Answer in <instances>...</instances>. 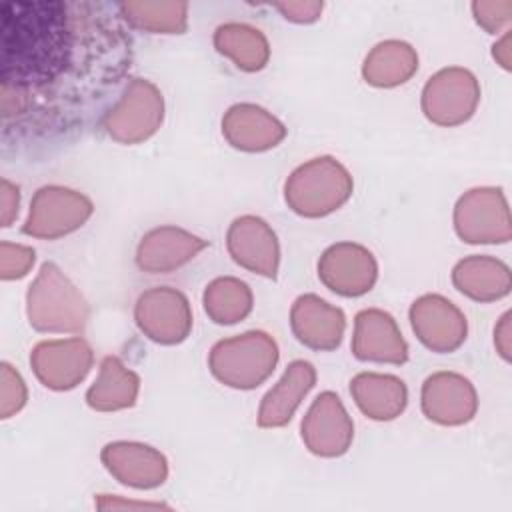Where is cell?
<instances>
[{
    "mask_svg": "<svg viewBox=\"0 0 512 512\" xmlns=\"http://www.w3.org/2000/svg\"><path fill=\"white\" fill-rule=\"evenodd\" d=\"M64 2L2 6V86L28 96L66 76L74 64L76 26Z\"/></svg>",
    "mask_w": 512,
    "mask_h": 512,
    "instance_id": "1",
    "label": "cell"
},
{
    "mask_svg": "<svg viewBox=\"0 0 512 512\" xmlns=\"http://www.w3.org/2000/svg\"><path fill=\"white\" fill-rule=\"evenodd\" d=\"M26 316L38 332L76 334L84 330L90 310L70 278L54 262H44L28 286Z\"/></svg>",
    "mask_w": 512,
    "mask_h": 512,
    "instance_id": "2",
    "label": "cell"
},
{
    "mask_svg": "<svg viewBox=\"0 0 512 512\" xmlns=\"http://www.w3.org/2000/svg\"><path fill=\"white\" fill-rule=\"evenodd\" d=\"M350 172L332 156H318L300 164L284 184V200L304 218H322L338 210L352 196Z\"/></svg>",
    "mask_w": 512,
    "mask_h": 512,
    "instance_id": "3",
    "label": "cell"
},
{
    "mask_svg": "<svg viewBox=\"0 0 512 512\" xmlns=\"http://www.w3.org/2000/svg\"><path fill=\"white\" fill-rule=\"evenodd\" d=\"M278 344L262 330L218 340L208 356L212 376L224 386L252 390L270 378L278 364Z\"/></svg>",
    "mask_w": 512,
    "mask_h": 512,
    "instance_id": "4",
    "label": "cell"
},
{
    "mask_svg": "<svg viewBox=\"0 0 512 512\" xmlns=\"http://www.w3.org/2000/svg\"><path fill=\"white\" fill-rule=\"evenodd\" d=\"M164 120L162 92L146 78H134L102 118L106 134L118 144H140L154 136Z\"/></svg>",
    "mask_w": 512,
    "mask_h": 512,
    "instance_id": "5",
    "label": "cell"
},
{
    "mask_svg": "<svg viewBox=\"0 0 512 512\" xmlns=\"http://www.w3.org/2000/svg\"><path fill=\"white\" fill-rule=\"evenodd\" d=\"M94 206L88 196L64 186H42L30 202L22 232L40 240H58L82 228Z\"/></svg>",
    "mask_w": 512,
    "mask_h": 512,
    "instance_id": "6",
    "label": "cell"
},
{
    "mask_svg": "<svg viewBox=\"0 0 512 512\" xmlns=\"http://www.w3.org/2000/svg\"><path fill=\"white\" fill-rule=\"evenodd\" d=\"M480 102V84L476 76L460 66L438 70L428 78L422 90V112L438 126L464 124L476 112Z\"/></svg>",
    "mask_w": 512,
    "mask_h": 512,
    "instance_id": "7",
    "label": "cell"
},
{
    "mask_svg": "<svg viewBox=\"0 0 512 512\" xmlns=\"http://www.w3.org/2000/svg\"><path fill=\"white\" fill-rule=\"evenodd\" d=\"M454 230L468 244H502L512 236L508 202L500 188H472L454 206Z\"/></svg>",
    "mask_w": 512,
    "mask_h": 512,
    "instance_id": "8",
    "label": "cell"
},
{
    "mask_svg": "<svg viewBox=\"0 0 512 512\" xmlns=\"http://www.w3.org/2000/svg\"><path fill=\"white\" fill-rule=\"evenodd\" d=\"M134 320L146 338L156 344L172 346L188 338L192 330V308L180 290L154 286L138 296Z\"/></svg>",
    "mask_w": 512,
    "mask_h": 512,
    "instance_id": "9",
    "label": "cell"
},
{
    "mask_svg": "<svg viewBox=\"0 0 512 512\" xmlns=\"http://www.w3.org/2000/svg\"><path fill=\"white\" fill-rule=\"evenodd\" d=\"M92 362L94 352L80 336L42 340L30 352L34 376L42 386L56 392L76 388L90 372Z\"/></svg>",
    "mask_w": 512,
    "mask_h": 512,
    "instance_id": "10",
    "label": "cell"
},
{
    "mask_svg": "<svg viewBox=\"0 0 512 512\" xmlns=\"http://www.w3.org/2000/svg\"><path fill=\"white\" fill-rule=\"evenodd\" d=\"M318 278L334 294L356 298L376 284L378 264L368 248L356 242H338L322 252Z\"/></svg>",
    "mask_w": 512,
    "mask_h": 512,
    "instance_id": "11",
    "label": "cell"
},
{
    "mask_svg": "<svg viewBox=\"0 0 512 512\" xmlns=\"http://www.w3.org/2000/svg\"><path fill=\"white\" fill-rule=\"evenodd\" d=\"M302 442L322 458H338L348 452L354 438V424L342 400L334 392H322L300 424Z\"/></svg>",
    "mask_w": 512,
    "mask_h": 512,
    "instance_id": "12",
    "label": "cell"
},
{
    "mask_svg": "<svg viewBox=\"0 0 512 512\" xmlns=\"http://www.w3.org/2000/svg\"><path fill=\"white\" fill-rule=\"evenodd\" d=\"M408 316L416 338L432 352H454L466 340V316L440 294H424L414 300Z\"/></svg>",
    "mask_w": 512,
    "mask_h": 512,
    "instance_id": "13",
    "label": "cell"
},
{
    "mask_svg": "<svg viewBox=\"0 0 512 512\" xmlns=\"http://www.w3.org/2000/svg\"><path fill=\"white\" fill-rule=\"evenodd\" d=\"M226 248L232 260L266 278H276L280 266V244L276 232L260 216H240L226 232Z\"/></svg>",
    "mask_w": 512,
    "mask_h": 512,
    "instance_id": "14",
    "label": "cell"
},
{
    "mask_svg": "<svg viewBox=\"0 0 512 512\" xmlns=\"http://www.w3.org/2000/svg\"><path fill=\"white\" fill-rule=\"evenodd\" d=\"M422 412L440 426H462L478 410V394L468 378L456 372H436L422 384Z\"/></svg>",
    "mask_w": 512,
    "mask_h": 512,
    "instance_id": "15",
    "label": "cell"
},
{
    "mask_svg": "<svg viewBox=\"0 0 512 512\" xmlns=\"http://www.w3.org/2000/svg\"><path fill=\"white\" fill-rule=\"evenodd\" d=\"M100 460L120 484L130 488L152 490L168 478L166 456L142 442H110L102 448Z\"/></svg>",
    "mask_w": 512,
    "mask_h": 512,
    "instance_id": "16",
    "label": "cell"
},
{
    "mask_svg": "<svg viewBox=\"0 0 512 512\" xmlns=\"http://www.w3.org/2000/svg\"><path fill=\"white\" fill-rule=\"evenodd\" d=\"M352 354L362 362L404 364L408 360V344L388 312L366 308L354 318Z\"/></svg>",
    "mask_w": 512,
    "mask_h": 512,
    "instance_id": "17",
    "label": "cell"
},
{
    "mask_svg": "<svg viewBox=\"0 0 512 512\" xmlns=\"http://www.w3.org/2000/svg\"><path fill=\"white\" fill-rule=\"evenodd\" d=\"M208 240L176 228L160 226L146 232L136 248V266L148 274H168L196 258Z\"/></svg>",
    "mask_w": 512,
    "mask_h": 512,
    "instance_id": "18",
    "label": "cell"
},
{
    "mask_svg": "<svg viewBox=\"0 0 512 512\" xmlns=\"http://www.w3.org/2000/svg\"><path fill=\"white\" fill-rule=\"evenodd\" d=\"M290 326L300 344L328 352L340 346L346 330V316L340 308L328 304L320 296L302 294L292 304Z\"/></svg>",
    "mask_w": 512,
    "mask_h": 512,
    "instance_id": "19",
    "label": "cell"
},
{
    "mask_svg": "<svg viewBox=\"0 0 512 512\" xmlns=\"http://www.w3.org/2000/svg\"><path fill=\"white\" fill-rule=\"evenodd\" d=\"M222 136L242 152H266L286 138V126L256 104H234L222 116Z\"/></svg>",
    "mask_w": 512,
    "mask_h": 512,
    "instance_id": "20",
    "label": "cell"
},
{
    "mask_svg": "<svg viewBox=\"0 0 512 512\" xmlns=\"http://www.w3.org/2000/svg\"><path fill=\"white\" fill-rule=\"evenodd\" d=\"M316 384V368L306 360H294L288 364L282 378L274 388L266 392L258 408L260 428H282L286 426L300 402Z\"/></svg>",
    "mask_w": 512,
    "mask_h": 512,
    "instance_id": "21",
    "label": "cell"
},
{
    "mask_svg": "<svg viewBox=\"0 0 512 512\" xmlns=\"http://www.w3.org/2000/svg\"><path fill=\"white\" fill-rule=\"evenodd\" d=\"M350 394L360 412L376 422L398 418L408 404L406 384L392 374L360 372L350 380Z\"/></svg>",
    "mask_w": 512,
    "mask_h": 512,
    "instance_id": "22",
    "label": "cell"
},
{
    "mask_svg": "<svg viewBox=\"0 0 512 512\" xmlns=\"http://www.w3.org/2000/svg\"><path fill=\"white\" fill-rule=\"evenodd\" d=\"M452 284L476 302H494L510 292L512 276L502 260L474 254L454 266Z\"/></svg>",
    "mask_w": 512,
    "mask_h": 512,
    "instance_id": "23",
    "label": "cell"
},
{
    "mask_svg": "<svg viewBox=\"0 0 512 512\" xmlns=\"http://www.w3.org/2000/svg\"><path fill=\"white\" fill-rule=\"evenodd\" d=\"M140 392V376L126 368L116 356L100 362V372L86 392V404L96 412H118L136 404Z\"/></svg>",
    "mask_w": 512,
    "mask_h": 512,
    "instance_id": "24",
    "label": "cell"
},
{
    "mask_svg": "<svg viewBox=\"0 0 512 512\" xmlns=\"http://www.w3.org/2000/svg\"><path fill=\"white\" fill-rule=\"evenodd\" d=\"M418 70V54L404 40L378 42L364 58L362 78L376 88L406 84Z\"/></svg>",
    "mask_w": 512,
    "mask_h": 512,
    "instance_id": "25",
    "label": "cell"
},
{
    "mask_svg": "<svg viewBox=\"0 0 512 512\" xmlns=\"http://www.w3.org/2000/svg\"><path fill=\"white\" fill-rule=\"evenodd\" d=\"M214 48L244 72H258L270 60L266 36L250 24L228 22L218 26L214 32Z\"/></svg>",
    "mask_w": 512,
    "mask_h": 512,
    "instance_id": "26",
    "label": "cell"
},
{
    "mask_svg": "<svg viewBox=\"0 0 512 512\" xmlns=\"http://www.w3.org/2000/svg\"><path fill=\"white\" fill-rule=\"evenodd\" d=\"M202 304L212 322L236 324L252 312L254 296L246 282L234 276H220L206 286Z\"/></svg>",
    "mask_w": 512,
    "mask_h": 512,
    "instance_id": "27",
    "label": "cell"
},
{
    "mask_svg": "<svg viewBox=\"0 0 512 512\" xmlns=\"http://www.w3.org/2000/svg\"><path fill=\"white\" fill-rule=\"evenodd\" d=\"M122 18L138 30L150 34H182L188 26L186 2H120Z\"/></svg>",
    "mask_w": 512,
    "mask_h": 512,
    "instance_id": "28",
    "label": "cell"
},
{
    "mask_svg": "<svg viewBox=\"0 0 512 512\" xmlns=\"http://www.w3.org/2000/svg\"><path fill=\"white\" fill-rule=\"evenodd\" d=\"M28 400V388L20 372L8 362L0 364V418H12Z\"/></svg>",
    "mask_w": 512,
    "mask_h": 512,
    "instance_id": "29",
    "label": "cell"
},
{
    "mask_svg": "<svg viewBox=\"0 0 512 512\" xmlns=\"http://www.w3.org/2000/svg\"><path fill=\"white\" fill-rule=\"evenodd\" d=\"M36 252L30 246L2 242L0 244V278L2 280H18L24 278L34 266Z\"/></svg>",
    "mask_w": 512,
    "mask_h": 512,
    "instance_id": "30",
    "label": "cell"
},
{
    "mask_svg": "<svg viewBox=\"0 0 512 512\" xmlns=\"http://www.w3.org/2000/svg\"><path fill=\"white\" fill-rule=\"evenodd\" d=\"M472 14L478 26H482L490 34H498L512 20V2L510 0L472 2Z\"/></svg>",
    "mask_w": 512,
    "mask_h": 512,
    "instance_id": "31",
    "label": "cell"
},
{
    "mask_svg": "<svg viewBox=\"0 0 512 512\" xmlns=\"http://www.w3.org/2000/svg\"><path fill=\"white\" fill-rule=\"evenodd\" d=\"M274 8L290 22L310 24L320 18L324 4L316 0H298V2H276Z\"/></svg>",
    "mask_w": 512,
    "mask_h": 512,
    "instance_id": "32",
    "label": "cell"
},
{
    "mask_svg": "<svg viewBox=\"0 0 512 512\" xmlns=\"http://www.w3.org/2000/svg\"><path fill=\"white\" fill-rule=\"evenodd\" d=\"M18 206H20V188L12 184L10 180L2 178L0 182V220L2 226H10L14 218L18 216Z\"/></svg>",
    "mask_w": 512,
    "mask_h": 512,
    "instance_id": "33",
    "label": "cell"
},
{
    "mask_svg": "<svg viewBox=\"0 0 512 512\" xmlns=\"http://www.w3.org/2000/svg\"><path fill=\"white\" fill-rule=\"evenodd\" d=\"M494 344L498 354L508 362L510 360V312H504L498 326L494 328Z\"/></svg>",
    "mask_w": 512,
    "mask_h": 512,
    "instance_id": "34",
    "label": "cell"
},
{
    "mask_svg": "<svg viewBox=\"0 0 512 512\" xmlns=\"http://www.w3.org/2000/svg\"><path fill=\"white\" fill-rule=\"evenodd\" d=\"M492 56H494V60H496L504 70H510V62H512L510 32H506V34L492 46Z\"/></svg>",
    "mask_w": 512,
    "mask_h": 512,
    "instance_id": "35",
    "label": "cell"
},
{
    "mask_svg": "<svg viewBox=\"0 0 512 512\" xmlns=\"http://www.w3.org/2000/svg\"><path fill=\"white\" fill-rule=\"evenodd\" d=\"M96 506H98V508H116V506H124V508H126V506H128V508H132V506H136V508H164V504H154V502H126V500L116 502L114 498H108L106 494H100Z\"/></svg>",
    "mask_w": 512,
    "mask_h": 512,
    "instance_id": "36",
    "label": "cell"
}]
</instances>
